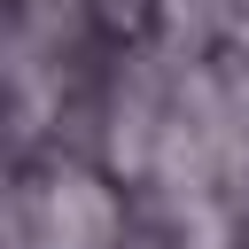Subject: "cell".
I'll list each match as a JSON object with an SVG mask.
<instances>
[{
  "instance_id": "7a4b0ae2",
  "label": "cell",
  "mask_w": 249,
  "mask_h": 249,
  "mask_svg": "<svg viewBox=\"0 0 249 249\" xmlns=\"http://www.w3.org/2000/svg\"><path fill=\"white\" fill-rule=\"evenodd\" d=\"M179 249H226V218H218V210L187 218V241H179Z\"/></svg>"
},
{
  "instance_id": "6da1fadb",
  "label": "cell",
  "mask_w": 249,
  "mask_h": 249,
  "mask_svg": "<svg viewBox=\"0 0 249 249\" xmlns=\"http://www.w3.org/2000/svg\"><path fill=\"white\" fill-rule=\"evenodd\" d=\"M8 218H23L31 249H117V233H124V202L109 195V179H93L78 163H54L39 187H23Z\"/></svg>"
},
{
  "instance_id": "3957f363",
  "label": "cell",
  "mask_w": 249,
  "mask_h": 249,
  "mask_svg": "<svg viewBox=\"0 0 249 249\" xmlns=\"http://www.w3.org/2000/svg\"><path fill=\"white\" fill-rule=\"evenodd\" d=\"M101 16H117V23H132V16H140V0H101Z\"/></svg>"
}]
</instances>
